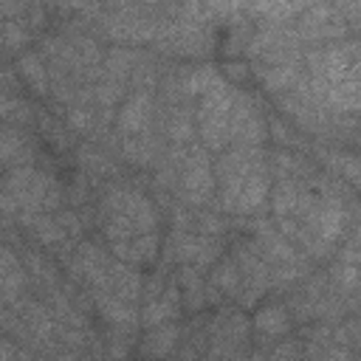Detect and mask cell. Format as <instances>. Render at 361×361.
<instances>
[{"instance_id":"7a4b0ae2","label":"cell","mask_w":361,"mask_h":361,"mask_svg":"<svg viewBox=\"0 0 361 361\" xmlns=\"http://www.w3.org/2000/svg\"><path fill=\"white\" fill-rule=\"evenodd\" d=\"M158 226V214L152 203L130 189V186H113L102 200V231L110 243H124L141 234H152Z\"/></svg>"},{"instance_id":"52a82bcc","label":"cell","mask_w":361,"mask_h":361,"mask_svg":"<svg viewBox=\"0 0 361 361\" xmlns=\"http://www.w3.org/2000/svg\"><path fill=\"white\" fill-rule=\"evenodd\" d=\"M172 257L192 265L195 271L209 268L217 257H220V240L217 237H203V234H186V231H175L172 234Z\"/></svg>"},{"instance_id":"5bb4252c","label":"cell","mask_w":361,"mask_h":361,"mask_svg":"<svg viewBox=\"0 0 361 361\" xmlns=\"http://www.w3.org/2000/svg\"><path fill=\"white\" fill-rule=\"evenodd\" d=\"M178 336H180V327L175 322H164V324H155L149 327V333L144 336L141 341V353L147 358H166L175 344H178Z\"/></svg>"},{"instance_id":"f1b7e54d","label":"cell","mask_w":361,"mask_h":361,"mask_svg":"<svg viewBox=\"0 0 361 361\" xmlns=\"http://www.w3.org/2000/svg\"><path fill=\"white\" fill-rule=\"evenodd\" d=\"M17 350L8 344V341H0V361H17Z\"/></svg>"},{"instance_id":"8fae6325","label":"cell","mask_w":361,"mask_h":361,"mask_svg":"<svg viewBox=\"0 0 361 361\" xmlns=\"http://www.w3.org/2000/svg\"><path fill=\"white\" fill-rule=\"evenodd\" d=\"M31 158H34L31 138L17 127H3L0 130V164H11L17 169V166H28Z\"/></svg>"},{"instance_id":"ac0fdd59","label":"cell","mask_w":361,"mask_h":361,"mask_svg":"<svg viewBox=\"0 0 361 361\" xmlns=\"http://www.w3.org/2000/svg\"><path fill=\"white\" fill-rule=\"evenodd\" d=\"M23 288V265L8 248H0V299L11 302Z\"/></svg>"},{"instance_id":"ba28073f","label":"cell","mask_w":361,"mask_h":361,"mask_svg":"<svg viewBox=\"0 0 361 361\" xmlns=\"http://www.w3.org/2000/svg\"><path fill=\"white\" fill-rule=\"evenodd\" d=\"M93 290H102V293H113L124 302H133L138 299L141 293V274L124 262H110L107 271L102 274V279L93 285Z\"/></svg>"},{"instance_id":"5b68a950","label":"cell","mask_w":361,"mask_h":361,"mask_svg":"<svg viewBox=\"0 0 361 361\" xmlns=\"http://www.w3.org/2000/svg\"><path fill=\"white\" fill-rule=\"evenodd\" d=\"M180 186H183V197L195 206L209 203L214 195V175H212V164L203 152L200 144H195L186 155H183V166H180Z\"/></svg>"},{"instance_id":"484cf974","label":"cell","mask_w":361,"mask_h":361,"mask_svg":"<svg viewBox=\"0 0 361 361\" xmlns=\"http://www.w3.org/2000/svg\"><path fill=\"white\" fill-rule=\"evenodd\" d=\"M3 37H6V45H8V48H20V45H25V39H28V34L17 25V20H6V23H3Z\"/></svg>"},{"instance_id":"7402d4cb","label":"cell","mask_w":361,"mask_h":361,"mask_svg":"<svg viewBox=\"0 0 361 361\" xmlns=\"http://www.w3.org/2000/svg\"><path fill=\"white\" fill-rule=\"evenodd\" d=\"M155 141L147 135V133H141V135H130L127 141H124V155L133 161V164H138V166H147V164H152V158H155Z\"/></svg>"},{"instance_id":"ffe728a7","label":"cell","mask_w":361,"mask_h":361,"mask_svg":"<svg viewBox=\"0 0 361 361\" xmlns=\"http://www.w3.org/2000/svg\"><path fill=\"white\" fill-rule=\"evenodd\" d=\"M212 285H214L220 293H226V296H231V299H240V274H237V265H234L231 257H226L223 262L214 265Z\"/></svg>"},{"instance_id":"277c9868","label":"cell","mask_w":361,"mask_h":361,"mask_svg":"<svg viewBox=\"0 0 361 361\" xmlns=\"http://www.w3.org/2000/svg\"><path fill=\"white\" fill-rule=\"evenodd\" d=\"M234 265H237V274H240V305L243 307H251L268 288H271V271L262 259V254L257 251V245H240L234 251Z\"/></svg>"},{"instance_id":"cb8c5ba5","label":"cell","mask_w":361,"mask_h":361,"mask_svg":"<svg viewBox=\"0 0 361 361\" xmlns=\"http://www.w3.org/2000/svg\"><path fill=\"white\" fill-rule=\"evenodd\" d=\"M23 319H25V324L37 333V336H48L51 333V322H48V313H45V307L42 305H25V310H23Z\"/></svg>"},{"instance_id":"44dd1931","label":"cell","mask_w":361,"mask_h":361,"mask_svg":"<svg viewBox=\"0 0 361 361\" xmlns=\"http://www.w3.org/2000/svg\"><path fill=\"white\" fill-rule=\"evenodd\" d=\"M206 288H203V276L192 268V265H186L183 271H180V299L186 302V307H192V310H197V307H203V302H206Z\"/></svg>"},{"instance_id":"603a6c76","label":"cell","mask_w":361,"mask_h":361,"mask_svg":"<svg viewBox=\"0 0 361 361\" xmlns=\"http://www.w3.org/2000/svg\"><path fill=\"white\" fill-rule=\"evenodd\" d=\"M226 85V79L217 73V68H212V65H206V68H197L195 73H189V79H186V90L189 93H209V90H214V87H223Z\"/></svg>"},{"instance_id":"6da1fadb","label":"cell","mask_w":361,"mask_h":361,"mask_svg":"<svg viewBox=\"0 0 361 361\" xmlns=\"http://www.w3.org/2000/svg\"><path fill=\"white\" fill-rule=\"evenodd\" d=\"M220 209L231 214H254L265 206L271 192V172L259 147H234L220 152L212 164Z\"/></svg>"},{"instance_id":"7c38bea8","label":"cell","mask_w":361,"mask_h":361,"mask_svg":"<svg viewBox=\"0 0 361 361\" xmlns=\"http://www.w3.org/2000/svg\"><path fill=\"white\" fill-rule=\"evenodd\" d=\"M110 262H113V259L107 257L104 248H99V245H93V243H82V245L76 248V257H73V271H76L82 279H87L90 285H96V282L102 279V274L107 271Z\"/></svg>"},{"instance_id":"9a60e30c","label":"cell","mask_w":361,"mask_h":361,"mask_svg":"<svg viewBox=\"0 0 361 361\" xmlns=\"http://www.w3.org/2000/svg\"><path fill=\"white\" fill-rule=\"evenodd\" d=\"M178 310H180V293H178V288L169 285L158 299H149V302H147V307H144V313H141V322H144L147 327H155V324H164V322L175 319Z\"/></svg>"},{"instance_id":"2e32d148","label":"cell","mask_w":361,"mask_h":361,"mask_svg":"<svg viewBox=\"0 0 361 361\" xmlns=\"http://www.w3.org/2000/svg\"><path fill=\"white\" fill-rule=\"evenodd\" d=\"M254 327H257L259 336H271V338H276V336H285V333L290 330V316H288L285 305L271 302V305H265V307L257 310V316H254Z\"/></svg>"},{"instance_id":"4316f807","label":"cell","mask_w":361,"mask_h":361,"mask_svg":"<svg viewBox=\"0 0 361 361\" xmlns=\"http://www.w3.org/2000/svg\"><path fill=\"white\" fill-rule=\"evenodd\" d=\"M130 338H110V347H107V355L113 358V361H121L124 355H127V350H130Z\"/></svg>"},{"instance_id":"4fadbf2b","label":"cell","mask_w":361,"mask_h":361,"mask_svg":"<svg viewBox=\"0 0 361 361\" xmlns=\"http://www.w3.org/2000/svg\"><path fill=\"white\" fill-rule=\"evenodd\" d=\"M93 302H96L99 313L116 327H133L138 322V310L133 302H124V299H118L113 293H102V290H93Z\"/></svg>"},{"instance_id":"83f0119b","label":"cell","mask_w":361,"mask_h":361,"mask_svg":"<svg viewBox=\"0 0 361 361\" xmlns=\"http://www.w3.org/2000/svg\"><path fill=\"white\" fill-rule=\"evenodd\" d=\"M71 124L76 130H90V113L87 110H73L71 113Z\"/></svg>"},{"instance_id":"30bf717a","label":"cell","mask_w":361,"mask_h":361,"mask_svg":"<svg viewBox=\"0 0 361 361\" xmlns=\"http://www.w3.org/2000/svg\"><path fill=\"white\" fill-rule=\"evenodd\" d=\"M110 251L113 257H118V262L130 265V268H138V265H147L158 257V234H141V237H133V240H124V243H110Z\"/></svg>"},{"instance_id":"d4e9b609","label":"cell","mask_w":361,"mask_h":361,"mask_svg":"<svg viewBox=\"0 0 361 361\" xmlns=\"http://www.w3.org/2000/svg\"><path fill=\"white\" fill-rule=\"evenodd\" d=\"M169 135H172L175 141H186V138L192 135V118L183 116V113H175V116L169 118Z\"/></svg>"},{"instance_id":"d6986e66","label":"cell","mask_w":361,"mask_h":361,"mask_svg":"<svg viewBox=\"0 0 361 361\" xmlns=\"http://www.w3.org/2000/svg\"><path fill=\"white\" fill-rule=\"evenodd\" d=\"M17 71H20V76L31 85L34 93H39V96L48 93V87H51V82H48V68H45V62H42V56H39L37 51L23 54L20 62H17Z\"/></svg>"},{"instance_id":"f546056e","label":"cell","mask_w":361,"mask_h":361,"mask_svg":"<svg viewBox=\"0 0 361 361\" xmlns=\"http://www.w3.org/2000/svg\"><path fill=\"white\" fill-rule=\"evenodd\" d=\"M17 361H31V358L28 355H17Z\"/></svg>"},{"instance_id":"3957f363","label":"cell","mask_w":361,"mask_h":361,"mask_svg":"<svg viewBox=\"0 0 361 361\" xmlns=\"http://www.w3.org/2000/svg\"><path fill=\"white\" fill-rule=\"evenodd\" d=\"M234 107V90L228 85L214 87L209 93L200 96L195 121H197V133L203 138V147L209 149H226L228 144V116Z\"/></svg>"},{"instance_id":"9c48e42d","label":"cell","mask_w":361,"mask_h":361,"mask_svg":"<svg viewBox=\"0 0 361 361\" xmlns=\"http://www.w3.org/2000/svg\"><path fill=\"white\" fill-rule=\"evenodd\" d=\"M149 118H152V96L147 90H138L124 102V107L118 113V133H124L127 138L141 135L147 130Z\"/></svg>"},{"instance_id":"e0dca14e","label":"cell","mask_w":361,"mask_h":361,"mask_svg":"<svg viewBox=\"0 0 361 361\" xmlns=\"http://www.w3.org/2000/svg\"><path fill=\"white\" fill-rule=\"evenodd\" d=\"M257 76L262 79V85L268 90L276 93H288L296 82H299V65L296 62H279V65H259Z\"/></svg>"},{"instance_id":"8992f818","label":"cell","mask_w":361,"mask_h":361,"mask_svg":"<svg viewBox=\"0 0 361 361\" xmlns=\"http://www.w3.org/2000/svg\"><path fill=\"white\" fill-rule=\"evenodd\" d=\"M265 138L268 124L259 110L245 96H234V107L228 116V141H234V147H259Z\"/></svg>"}]
</instances>
